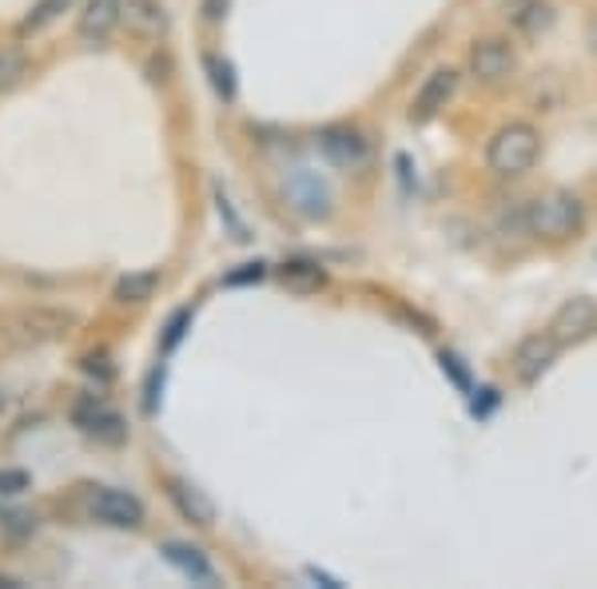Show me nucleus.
<instances>
[{"label": "nucleus", "instance_id": "obj_25", "mask_svg": "<svg viewBox=\"0 0 597 589\" xmlns=\"http://www.w3.org/2000/svg\"><path fill=\"white\" fill-rule=\"evenodd\" d=\"M442 370H450V379H454L462 390L470 387V375H467V370H462V362H458L454 355H442Z\"/></svg>", "mask_w": 597, "mask_h": 589}, {"label": "nucleus", "instance_id": "obj_17", "mask_svg": "<svg viewBox=\"0 0 597 589\" xmlns=\"http://www.w3.org/2000/svg\"><path fill=\"white\" fill-rule=\"evenodd\" d=\"M72 9V0H36L29 9V17L20 21V36H32V32H44L52 21H60L64 12Z\"/></svg>", "mask_w": 597, "mask_h": 589}, {"label": "nucleus", "instance_id": "obj_29", "mask_svg": "<svg viewBox=\"0 0 597 589\" xmlns=\"http://www.w3.org/2000/svg\"><path fill=\"white\" fill-rule=\"evenodd\" d=\"M0 407H4V395H0Z\"/></svg>", "mask_w": 597, "mask_h": 589}, {"label": "nucleus", "instance_id": "obj_22", "mask_svg": "<svg viewBox=\"0 0 597 589\" xmlns=\"http://www.w3.org/2000/svg\"><path fill=\"white\" fill-rule=\"evenodd\" d=\"M549 24V4H542V0H534L530 4V12H526V21L517 24L522 32H537V29H546Z\"/></svg>", "mask_w": 597, "mask_h": 589}, {"label": "nucleus", "instance_id": "obj_24", "mask_svg": "<svg viewBox=\"0 0 597 589\" xmlns=\"http://www.w3.org/2000/svg\"><path fill=\"white\" fill-rule=\"evenodd\" d=\"M263 280V263H243V271H235V275H228V287H239V283H259Z\"/></svg>", "mask_w": 597, "mask_h": 589}, {"label": "nucleus", "instance_id": "obj_14", "mask_svg": "<svg viewBox=\"0 0 597 589\" xmlns=\"http://www.w3.org/2000/svg\"><path fill=\"white\" fill-rule=\"evenodd\" d=\"M119 24V0H88L80 12V36L84 41H108L112 29Z\"/></svg>", "mask_w": 597, "mask_h": 589}, {"label": "nucleus", "instance_id": "obj_23", "mask_svg": "<svg viewBox=\"0 0 597 589\" xmlns=\"http://www.w3.org/2000/svg\"><path fill=\"white\" fill-rule=\"evenodd\" d=\"M24 490H29L24 470H0V494H24Z\"/></svg>", "mask_w": 597, "mask_h": 589}, {"label": "nucleus", "instance_id": "obj_15", "mask_svg": "<svg viewBox=\"0 0 597 589\" xmlns=\"http://www.w3.org/2000/svg\"><path fill=\"white\" fill-rule=\"evenodd\" d=\"M279 283L291 287V291H298V295H311V291H318L323 283H327V275H323L318 263L295 260V263H283V267H279Z\"/></svg>", "mask_w": 597, "mask_h": 589}, {"label": "nucleus", "instance_id": "obj_16", "mask_svg": "<svg viewBox=\"0 0 597 589\" xmlns=\"http://www.w3.org/2000/svg\"><path fill=\"white\" fill-rule=\"evenodd\" d=\"M164 554H168L171 566H179L188 578L203 581V586H211V581H216V569L203 561V554H199V549H188V546H179V541H168V546H164Z\"/></svg>", "mask_w": 597, "mask_h": 589}, {"label": "nucleus", "instance_id": "obj_2", "mask_svg": "<svg viewBox=\"0 0 597 589\" xmlns=\"http://www.w3.org/2000/svg\"><path fill=\"white\" fill-rule=\"evenodd\" d=\"M522 220H526L530 235H537V240H546V243H562L582 231L586 208H582V200L569 196V191H549V196H537V200L526 203V215H522Z\"/></svg>", "mask_w": 597, "mask_h": 589}, {"label": "nucleus", "instance_id": "obj_18", "mask_svg": "<svg viewBox=\"0 0 597 589\" xmlns=\"http://www.w3.org/2000/svg\"><path fill=\"white\" fill-rule=\"evenodd\" d=\"M159 287V275L156 271H136V275H124L116 283V299L119 303H148Z\"/></svg>", "mask_w": 597, "mask_h": 589}, {"label": "nucleus", "instance_id": "obj_8", "mask_svg": "<svg viewBox=\"0 0 597 589\" xmlns=\"http://www.w3.org/2000/svg\"><path fill=\"white\" fill-rule=\"evenodd\" d=\"M318 151H323L335 168H350V171L370 160V144L363 140V132L343 128V124H331V128L318 132Z\"/></svg>", "mask_w": 597, "mask_h": 589}, {"label": "nucleus", "instance_id": "obj_4", "mask_svg": "<svg viewBox=\"0 0 597 589\" xmlns=\"http://www.w3.org/2000/svg\"><path fill=\"white\" fill-rule=\"evenodd\" d=\"M72 327H76V315H69V311L32 307V311H20L17 319H12V339H17L20 347H44V343L64 339Z\"/></svg>", "mask_w": 597, "mask_h": 589}, {"label": "nucleus", "instance_id": "obj_3", "mask_svg": "<svg viewBox=\"0 0 597 589\" xmlns=\"http://www.w3.org/2000/svg\"><path fill=\"white\" fill-rule=\"evenodd\" d=\"M84 509L88 518H96L100 526H116V529H136L144 526V502L128 490H112V486H96L84 494Z\"/></svg>", "mask_w": 597, "mask_h": 589}, {"label": "nucleus", "instance_id": "obj_13", "mask_svg": "<svg viewBox=\"0 0 597 589\" xmlns=\"http://www.w3.org/2000/svg\"><path fill=\"white\" fill-rule=\"evenodd\" d=\"M119 21L136 36H159L168 32V9L159 0H119Z\"/></svg>", "mask_w": 597, "mask_h": 589}, {"label": "nucleus", "instance_id": "obj_6", "mask_svg": "<svg viewBox=\"0 0 597 589\" xmlns=\"http://www.w3.org/2000/svg\"><path fill=\"white\" fill-rule=\"evenodd\" d=\"M594 330H597V303L589 299V295L566 299L562 307L554 311V319H549V335H554L562 347H566V343L589 339Z\"/></svg>", "mask_w": 597, "mask_h": 589}, {"label": "nucleus", "instance_id": "obj_9", "mask_svg": "<svg viewBox=\"0 0 597 589\" xmlns=\"http://www.w3.org/2000/svg\"><path fill=\"white\" fill-rule=\"evenodd\" d=\"M454 92H458V72L454 69H434L427 81H422V88L415 92V104H410V120H415V124L434 120L438 112L450 104V96H454Z\"/></svg>", "mask_w": 597, "mask_h": 589}, {"label": "nucleus", "instance_id": "obj_10", "mask_svg": "<svg viewBox=\"0 0 597 589\" xmlns=\"http://www.w3.org/2000/svg\"><path fill=\"white\" fill-rule=\"evenodd\" d=\"M517 64L514 49H510L506 41H498V36H486V41H474L470 44V72H474L478 81H502V76H510Z\"/></svg>", "mask_w": 597, "mask_h": 589}, {"label": "nucleus", "instance_id": "obj_19", "mask_svg": "<svg viewBox=\"0 0 597 589\" xmlns=\"http://www.w3.org/2000/svg\"><path fill=\"white\" fill-rule=\"evenodd\" d=\"M24 76H29V61L12 49L0 52V92H12L17 84H24Z\"/></svg>", "mask_w": 597, "mask_h": 589}, {"label": "nucleus", "instance_id": "obj_28", "mask_svg": "<svg viewBox=\"0 0 597 589\" xmlns=\"http://www.w3.org/2000/svg\"><path fill=\"white\" fill-rule=\"evenodd\" d=\"M203 12H208V21H223L228 17V0H203Z\"/></svg>", "mask_w": 597, "mask_h": 589}, {"label": "nucleus", "instance_id": "obj_11", "mask_svg": "<svg viewBox=\"0 0 597 589\" xmlns=\"http://www.w3.org/2000/svg\"><path fill=\"white\" fill-rule=\"evenodd\" d=\"M164 486H168L171 506L179 509V518H184V522H191V526H199V529H208L211 522H216V502H211L208 494L196 486V482L168 478Z\"/></svg>", "mask_w": 597, "mask_h": 589}, {"label": "nucleus", "instance_id": "obj_5", "mask_svg": "<svg viewBox=\"0 0 597 589\" xmlns=\"http://www.w3.org/2000/svg\"><path fill=\"white\" fill-rule=\"evenodd\" d=\"M557 350H562V343L549 330H534V335H526L514 347V359H510L514 362V375L522 382H537L557 362Z\"/></svg>", "mask_w": 597, "mask_h": 589}, {"label": "nucleus", "instance_id": "obj_26", "mask_svg": "<svg viewBox=\"0 0 597 589\" xmlns=\"http://www.w3.org/2000/svg\"><path fill=\"white\" fill-rule=\"evenodd\" d=\"M530 4H534V0H506V4H502V9H506V21L510 24H522V21H526Z\"/></svg>", "mask_w": 597, "mask_h": 589}, {"label": "nucleus", "instance_id": "obj_1", "mask_svg": "<svg viewBox=\"0 0 597 589\" xmlns=\"http://www.w3.org/2000/svg\"><path fill=\"white\" fill-rule=\"evenodd\" d=\"M537 156H542V136H537L534 124H522V120L498 128L494 140L486 144V164L494 176H502V180L526 176V171L537 164Z\"/></svg>", "mask_w": 597, "mask_h": 589}, {"label": "nucleus", "instance_id": "obj_27", "mask_svg": "<svg viewBox=\"0 0 597 589\" xmlns=\"http://www.w3.org/2000/svg\"><path fill=\"white\" fill-rule=\"evenodd\" d=\"M188 319H191L188 311H179L176 319H171V323H168V339H164V347H168V350H171V347H176V343H179V339H184V323H188Z\"/></svg>", "mask_w": 597, "mask_h": 589}, {"label": "nucleus", "instance_id": "obj_7", "mask_svg": "<svg viewBox=\"0 0 597 589\" xmlns=\"http://www.w3.org/2000/svg\"><path fill=\"white\" fill-rule=\"evenodd\" d=\"M72 422H76V427L96 442H112V446H116V442L128 439L124 419H119L116 410H112L104 399H80L76 407H72Z\"/></svg>", "mask_w": 597, "mask_h": 589}, {"label": "nucleus", "instance_id": "obj_21", "mask_svg": "<svg viewBox=\"0 0 597 589\" xmlns=\"http://www.w3.org/2000/svg\"><path fill=\"white\" fill-rule=\"evenodd\" d=\"M0 529H4V534H12V538H24V534H32V529H36V518H32V514H24V509H0Z\"/></svg>", "mask_w": 597, "mask_h": 589}, {"label": "nucleus", "instance_id": "obj_12", "mask_svg": "<svg viewBox=\"0 0 597 589\" xmlns=\"http://www.w3.org/2000/svg\"><path fill=\"white\" fill-rule=\"evenodd\" d=\"M287 200L295 203V211L318 220V215H331V188L318 180L315 171H295L287 180Z\"/></svg>", "mask_w": 597, "mask_h": 589}, {"label": "nucleus", "instance_id": "obj_20", "mask_svg": "<svg viewBox=\"0 0 597 589\" xmlns=\"http://www.w3.org/2000/svg\"><path fill=\"white\" fill-rule=\"evenodd\" d=\"M208 72H211V84H216L219 96H223V101H231V96H235V76H231V64L219 61V56H208Z\"/></svg>", "mask_w": 597, "mask_h": 589}]
</instances>
